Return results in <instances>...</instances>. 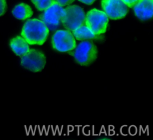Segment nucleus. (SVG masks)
Listing matches in <instances>:
<instances>
[{
    "label": "nucleus",
    "instance_id": "f257e3e1",
    "mask_svg": "<svg viewBox=\"0 0 153 140\" xmlns=\"http://www.w3.org/2000/svg\"><path fill=\"white\" fill-rule=\"evenodd\" d=\"M49 29L40 20L29 19L24 24L22 30V36L30 45H41L45 42Z\"/></svg>",
    "mask_w": 153,
    "mask_h": 140
},
{
    "label": "nucleus",
    "instance_id": "f03ea898",
    "mask_svg": "<svg viewBox=\"0 0 153 140\" xmlns=\"http://www.w3.org/2000/svg\"><path fill=\"white\" fill-rule=\"evenodd\" d=\"M85 14L84 10L76 5H68L64 8L61 23L66 30L73 32L85 24Z\"/></svg>",
    "mask_w": 153,
    "mask_h": 140
},
{
    "label": "nucleus",
    "instance_id": "7ed1b4c3",
    "mask_svg": "<svg viewBox=\"0 0 153 140\" xmlns=\"http://www.w3.org/2000/svg\"><path fill=\"white\" fill-rule=\"evenodd\" d=\"M75 61L81 66H87L95 61L97 55L96 45L90 41L81 42L73 52Z\"/></svg>",
    "mask_w": 153,
    "mask_h": 140
},
{
    "label": "nucleus",
    "instance_id": "20e7f679",
    "mask_svg": "<svg viewBox=\"0 0 153 140\" xmlns=\"http://www.w3.org/2000/svg\"><path fill=\"white\" fill-rule=\"evenodd\" d=\"M108 24V17L100 10L94 8L87 12L85 24L96 35L104 33Z\"/></svg>",
    "mask_w": 153,
    "mask_h": 140
},
{
    "label": "nucleus",
    "instance_id": "39448f33",
    "mask_svg": "<svg viewBox=\"0 0 153 140\" xmlns=\"http://www.w3.org/2000/svg\"><path fill=\"white\" fill-rule=\"evenodd\" d=\"M46 64V58L40 51L31 49L22 56L21 64L25 69L32 72H39L42 70Z\"/></svg>",
    "mask_w": 153,
    "mask_h": 140
},
{
    "label": "nucleus",
    "instance_id": "423d86ee",
    "mask_svg": "<svg viewBox=\"0 0 153 140\" xmlns=\"http://www.w3.org/2000/svg\"><path fill=\"white\" fill-rule=\"evenodd\" d=\"M51 43L53 48L60 52H69L76 46L75 39L68 30H57L52 37Z\"/></svg>",
    "mask_w": 153,
    "mask_h": 140
},
{
    "label": "nucleus",
    "instance_id": "0eeeda50",
    "mask_svg": "<svg viewBox=\"0 0 153 140\" xmlns=\"http://www.w3.org/2000/svg\"><path fill=\"white\" fill-rule=\"evenodd\" d=\"M64 13V8L56 1L45 9L39 15L41 20L50 30H56L61 23V19Z\"/></svg>",
    "mask_w": 153,
    "mask_h": 140
},
{
    "label": "nucleus",
    "instance_id": "6e6552de",
    "mask_svg": "<svg viewBox=\"0 0 153 140\" xmlns=\"http://www.w3.org/2000/svg\"><path fill=\"white\" fill-rule=\"evenodd\" d=\"M101 5L103 12L112 20L121 19L128 13V7L122 0H102Z\"/></svg>",
    "mask_w": 153,
    "mask_h": 140
},
{
    "label": "nucleus",
    "instance_id": "1a4fd4ad",
    "mask_svg": "<svg viewBox=\"0 0 153 140\" xmlns=\"http://www.w3.org/2000/svg\"><path fill=\"white\" fill-rule=\"evenodd\" d=\"M133 8L135 15L140 20L151 19L153 15V0H139Z\"/></svg>",
    "mask_w": 153,
    "mask_h": 140
},
{
    "label": "nucleus",
    "instance_id": "9d476101",
    "mask_svg": "<svg viewBox=\"0 0 153 140\" xmlns=\"http://www.w3.org/2000/svg\"><path fill=\"white\" fill-rule=\"evenodd\" d=\"M10 45L13 51L19 56L26 54L29 49V44L22 36H16L11 39Z\"/></svg>",
    "mask_w": 153,
    "mask_h": 140
},
{
    "label": "nucleus",
    "instance_id": "9b49d317",
    "mask_svg": "<svg viewBox=\"0 0 153 140\" xmlns=\"http://www.w3.org/2000/svg\"><path fill=\"white\" fill-rule=\"evenodd\" d=\"M12 14L17 19L26 20L33 15V11L29 5L25 3H20L14 7Z\"/></svg>",
    "mask_w": 153,
    "mask_h": 140
},
{
    "label": "nucleus",
    "instance_id": "f8f14e48",
    "mask_svg": "<svg viewBox=\"0 0 153 140\" xmlns=\"http://www.w3.org/2000/svg\"><path fill=\"white\" fill-rule=\"evenodd\" d=\"M72 35L75 39L78 41L93 39L96 38V35H94L85 24H83L74 30Z\"/></svg>",
    "mask_w": 153,
    "mask_h": 140
},
{
    "label": "nucleus",
    "instance_id": "ddd939ff",
    "mask_svg": "<svg viewBox=\"0 0 153 140\" xmlns=\"http://www.w3.org/2000/svg\"><path fill=\"white\" fill-rule=\"evenodd\" d=\"M35 7L39 11H44L51 6L55 0H31Z\"/></svg>",
    "mask_w": 153,
    "mask_h": 140
},
{
    "label": "nucleus",
    "instance_id": "4468645a",
    "mask_svg": "<svg viewBox=\"0 0 153 140\" xmlns=\"http://www.w3.org/2000/svg\"><path fill=\"white\" fill-rule=\"evenodd\" d=\"M7 9V3L5 0H0V16L4 14Z\"/></svg>",
    "mask_w": 153,
    "mask_h": 140
},
{
    "label": "nucleus",
    "instance_id": "2eb2a0df",
    "mask_svg": "<svg viewBox=\"0 0 153 140\" xmlns=\"http://www.w3.org/2000/svg\"><path fill=\"white\" fill-rule=\"evenodd\" d=\"M55 1L57 2L60 5L63 7L70 5L74 1V0H55Z\"/></svg>",
    "mask_w": 153,
    "mask_h": 140
},
{
    "label": "nucleus",
    "instance_id": "dca6fc26",
    "mask_svg": "<svg viewBox=\"0 0 153 140\" xmlns=\"http://www.w3.org/2000/svg\"><path fill=\"white\" fill-rule=\"evenodd\" d=\"M127 7L130 8H133V6L136 4L137 2H138L139 0H122Z\"/></svg>",
    "mask_w": 153,
    "mask_h": 140
},
{
    "label": "nucleus",
    "instance_id": "f3484780",
    "mask_svg": "<svg viewBox=\"0 0 153 140\" xmlns=\"http://www.w3.org/2000/svg\"><path fill=\"white\" fill-rule=\"evenodd\" d=\"M78 1L87 5H91L96 0H78Z\"/></svg>",
    "mask_w": 153,
    "mask_h": 140
}]
</instances>
